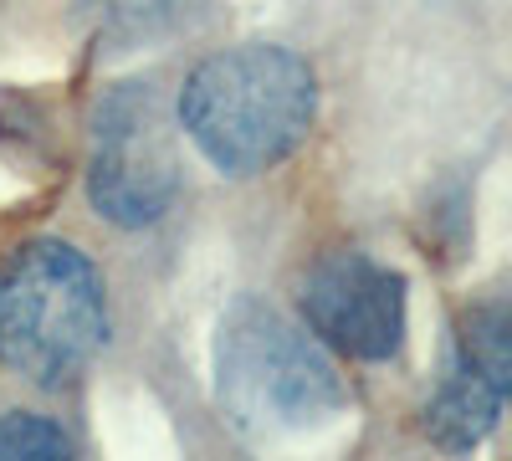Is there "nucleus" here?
<instances>
[{
	"mask_svg": "<svg viewBox=\"0 0 512 461\" xmlns=\"http://www.w3.org/2000/svg\"><path fill=\"white\" fill-rule=\"evenodd\" d=\"M318 118L313 67L272 41L205 57L180 93V129L231 180L267 175L297 154Z\"/></svg>",
	"mask_w": 512,
	"mask_h": 461,
	"instance_id": "1",
	"label": "nucleus"
},
{
	"mask_svg": "<svg viewBox=\"0 0 512 461\" xmlns=\"http://www.w3.org/2000/svg\"><path fill=\"white\" fill-rule=\"evenodd\" d=\"M461 364H472L477 374H487V380L507 395L512 390V318L502 303H482L466 313L461 323Z\"/></svg>",
	"mask_w": 512,
	"mask_h": 461,
	"instance_id": "7",
	"label": "nucleus"
},
{
	"mask_svg": "<svg viewBox=\"0 0 512 461\" xmlns=\"http://www.w3.org/2000/svg\"><path fill=\"white\" fill-rule=\"evenodd\" d=\"M216 395L226 421L246 441L303 436L313 426H328L349 405V390L323 344L256 298H241L221 318Z\"/></svg>",
	"mask_w": 512,
	"mask_h": 461,
	"instance_id": "2",
	"label": "nucleus"
},
{
	"mask_svg": "<svg viewBox=\"0 0 512 461\" xmlns=\"http://www.w3.org/2000/svg\"><path fill=\"white\" fill-rule=\"evenodd\" d=\"M180 195V134L154 82H118L93 108L88 200L113 226H154Z\"/></svg>",
	"mask_w": 512,
	"mask_h": 461,
	"instance_id": "4",
	"label": "nucleus"
},
{
	"mask_svg": "<svg viewBox=\"0 0 512 461\" xmlns=\"http://www.w3.org/2000/svg\"><path fill=\"white\" fill-rule=\"evenodd\" d=\"M297 308L313 339L344 359L379 364L405 344V277L364 251H333L313 262L297 287Z\"/></svg>",
	"mask_w": 512,
	"mask_h": 461,
	"instance_id": "5",
	"label": "nucleus"
},
{
	"mask_svg": "<svg viewBox=\"0 0 512 461\" xmlns=\"http://www.w3.org/2000/svg\"><path fill=\"white\" fill-rule=\"evenodd\" d=\"M62 461L72 456V436L47 421V415H31V410H11V415H0V461Z\"/></svg>",
	"mask_w": 512,
	"mask_h": 461,
	"instance_id": "8",
	"label": "nucleus"
},
{
	"mask_svg": "<svg viewBox=\"0 0 512 461\" xmlns=\"http://www.w3.org/2000/svg\"><path fill=\"white\" fill-rule=\"evenodd\" d=\"M108 344V298L77 246L41 236L0 262V364L41 390L72 385Z\"/></svg>",
	"mask_w": 512,
	"mask_h": 461,
	"instance_id": "3",
	"label": "nucleus"
},
{
	"mask_svg": "<svg viewBox=\"0 0 512 461\" xmlns=\"http://www.w3.org/2000/svg\"><path fill=\"white\" fill-rule=\"evenodd\" d=\"M502 390L487 380V374H477L472 364H461L441 380V390L431 395V405H425V436H431L436 446L446 451H472L492 436L497 415H502Z\"/></svg>",
	"mask_w": 512,
	"mask_h": 461,
	"instance_id": "6",
	"label": "nucleus"
}]
</instances>
